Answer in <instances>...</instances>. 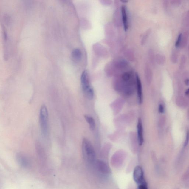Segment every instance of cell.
Returning a JSON list of instances; mask_svg holds the SVG:
<instances>
[{
	"mask_svg": "<svg viewBox=\"0 0 189 189\" xmlns=\"http://www.w3.org/2000/svg\"><path fill=\"white\" fill-rule=\"evenodd\" d=\"M137 130L139 145H142L144 142L143 127H142V119L140 118H139L138 120Z\"/></svg>",
	"mask_w": 189,
	"mask_h": 189,
	"instance_id": "8992f818",
	"label": "cell"
},
{
	"mask_svg": "<svg viewBox=\"0 0 189 189\" xmlns=\"http://www.w3.org/2000/svg\"><path fill=\"white\" fill-rule=\"evenodd\" d=\"M150 60H151V61L152 62V63H154V53L152 52V51H151V52H150Z\"/></svg>",
	"mask_w": 189,
	"mask_h": 189,
	"instance_id": "44dd1931",
	"label": "cell"
},
{
	"mask_svg": "<svg viewBox=\"0 0 189 189\" xmlns=\"http://www.w3.org/2000/svg\"><path fill=\"white\" fill-rule=\"evenodd\" d=\"M82 151L83 157L88 162H94L95 158V153L91 142L86 138H84L82 142Z\"/></svg>",
	"mask_w": 189,
	"mask_h": 189,
	"instance_id": "6da1fadb",
	"label": "cell"
},
{
	"mask_svg": "<svg viewBox=\"0 0 189 189\" xmlns=\"http://www.w3.org/2000/svg\"><path fill=\"white\" fill-rule=\"evenodd\" d=\"M163 7L164 9H165V10H168L169 7V4L168 1H164L163 3Z\"/></svg>",
	"mask_w": 189,
	"mask_h": 189,
	"instance_id": "7402d4cb",
	"label": "cell"
},
{
	"mask_svg": "<svg viewBox=\"0 0 189 189\" xmlns=\"http://www.w3.org/2000/svg\"><path fill=\"white\" fill-rule=\"evenodd\" d=\"M80 81L82 89L85 95L90 99H92L94 95V91L91 86L89 75L87 71L85 70L82 73Z\"/></svg>",
	"mask_w": 189,
	"mask_h": 189,
	"instance_id": "7a4b0ae2",
	"label": "cell"
},
{
	"mask_svg": "<svg viewBox=\"0 0 189 189\" xmlns=\"http://www.w3.org/2000/svg\"><path fill=\"white\" fill-rule=\"evenodd\" d=\"M182 35V34H180L178 36L177 40L176 43V44H175V46L176 48L180 47Z\"/></svg>",
	"mask_w": 189,
	"mask_h": 189,
	"instance_id": "9a60e30c",
	"label": "cell"
},
{
	"mask_svg": "<svg viewBox=\"0 0 189 189\" xmlns=\"http://www.w3.org/2000/svg\"><path fill=\"white\" fill-rule=\"evenodd\" d=\"M186 95H188L189 94V88L185 92Z\"/></svg>",
	"mask_w": 189,
	"mask_h": 189,
	"instance_id": "cb8c5ba5",
	"label": "cell"
},
{
	"mask_svg": "<svg viewBox=\"0 0 189 189\" xmlns=\"http://www.w3.org/2000/svg\"><path fill=\"white\" fill-rule=\"evenodd\" d=\"M170 3L172 5L175 6V7H177L179 6L181 4V1H177V0H174V1H170Z\"/></svg>",
	"mask_w": 189,
	"mask_h": 189,
	"instance_id": "2e32d148",
	"label": "cell"
},
{
	"mask_svg": "<svg viewBox=\"0 0 189 189\" xmlns=\"http://www.w3.org/2000/svg\"><path fill=\"white\" fill-rule=\"evenodd\" d=\"M186 62V58L185 55H182L181 57L180 63H179V69H182L185 67V65Z\"/></svg>",
	"mask_w": 189,
	"mask_h": 189,
	"instance_id": "5bb4252c",
	"label": "cell"
},
{
	"mask_svg": "<svg viewBox=\"0 0 189 189\" xmlns=\"http://www.w3.org/2000/svg\"><path fill=\"white\" fill-rule=\"evenodd\" d=\"M72 58L76 61H80L82 58V53L81 50L78 49H74L72 51Z\"/></svg>",
	"mask_w": 189,
	"mask_h": 189,
	"instance_id": "ba28073f",
	"label": "cell"
},
{
	"mask_svg": "<svg viewBox=\"0 0 189 189\" xmlns=\"http://www.w3.org/2000/svg\"><path fill=\"white\" fill-rule=\"evenodd\" d=\"M145 78L148 83H150L152 78L153 73L151 69L148 66H147L145 68Z\"/></svg>",
	"mask_w": 189,
	"mask_h": 189,
	"instance_id": "8fae6325",
	"label": "cell"
},
{
	"mask_svg": "<svg viewBox=\"0 0 189 189\" xmlns=\"http://www.w3.org/2000/svg\"><path fill=\"white\" fill-rule=\"evenodd\" d=\"M133 178L138 185H139L146 182L144 179V173L141 167L137 166L135 168Z\"/></svg>",
	"mask_w": 189,
	"mask_h": 189,
	"instance_id": "277c9868",
	"label": "cell"
},
{
	"mask_svg": "<svg viewBox=\"0 0 189 189\" xmlns=\"http://www.w3.org/2000/svg\"><path fill=\"white\" fill-rule=\"evenodd\" d=\"M84 117L86 122L89 124L90 128H91V129L94 130L95 129L96 123L94 119L92 117H90V116L88 115H85Z\"/></svg>",
	"mask_w": 189,
	"mask_h": 189,
	"instance_id": "9c48e42d",
	"label": "cell"
},
{
	"mask_svg": "<svg viewBox=\"0 0 189 189\" xmlns=\"http://www.w3.org/2000/svg\"><path fill=\"white\" fill-rule=\"evenodd\" d=\"M185 83L186 85H189V79H187V80H185Z\"/></svg>",
	"mask_w": 189,
	"mask_h": 189,
	"instance_id": "603a6c76",
	"label": "cell"
},
{
	"mask_svg": "<svg viewBox=\"0 0 189 189\" xmlns=\"http://www.w3.org/2000/svg\"><path fill=\"white\" fill-rule=\"evenodd\" d=\"M156 60L158 64L160 65H163L165 63L166 60L165 56L160 54L156 55Z\"/></svg>",
	"mask_w": 189,
	"mask_h": 189,
	"instance_id": "7c38bea8",
	"label": "cell"
},
{
	"mask_svg": "<svg viewBox=\"0 0 189 189\" xmlns=\"http://www.w3.org/2000/svg\"><path fill=\"white\" fill-rule=\"evenodd\" d=\"M189 142V131H188L187 132L186 137L184 143V147H186L188 145Z\"/></svg>",
	"mask_w": 189,
	"mask_h": 189,
	"instance_id": "e0dca14e",
	"label": "cell"
},
{
	"mask_svg": "<svg viewBox=\"0 0 189 189\" xmlns=\"http://www.w3.org/2000/svg\"><path fill=\"white\" fill-rule=\"evenodd\" d=\"M121 14L124 28L125 30L126 31L128 27V19L127 9L126 7L124 5L122 6V7Z\"/></svg>",
	"mask_w": 189,
	"mask_h": 189,
	"instance_id": "52a82bcc",
	"label": "cell"
},
{
	"mask_svg": "<svg viewBox=\"0 0 189 189\" xmlns=\"http://www.w3.org/2000/svg\"><path fill=\"white\" fill-rule=\"evenodd\" d=\"M189 34L188 32H185L183 35H182L180 47L182 48L185 47L187 45V42H188Z\"/></svg>",
	"mask_w": 189,
	"mask_h": 189,
	"instance_id": "30bf717a",
	"label": "cell"
},
{
	"mask_svg": "<svg viewBox=\"0 0 189 189\" xmlns=\"http://www.w3.org/2000/svg\"><path fill=\"white\" fill-rule=\"evenodd\" d=\"M138 189H148L147 183L145 182V183L138 185Z\"/></svg>",
	"mask_w": 189,
	"mask_h": 189,
	"instance_id": "d6986e66",
	"label": "cell"
},
{
	"mask_svg": "<svg viewBox=\"0 0 189 189\" xmlns=\"http://www.w3.org/2000/svg\"><path fill=\"white\" fill-rule=\"evenodd\" d=\"M178 56H179V52L177 49H174L172 52L171 60L172 63H176L177 61L178 58Z\"/></svg>",
	"mask_w": 189,
	"mask_h": 189,
	"instance_id": "4fadbf2b",
	"label": "cell"
},
{
	"mask_svg": "<svg viewBox=\"0 0 189 189\" xmlns=\"http://www.w3.org/2000/svg\"><path fill=\"white\" fill-rule=\"evenodd\" d=\"M159 111L160 114H163L165 112V108H164L163 105L160 104L159 106Z\"/></svg>",
	"mask_w": 189,
	"mask_h": 189,
	"instance_id": "ac0fdd59",
	"label": "cell"
},
{
	"mask_svg": "<svg viewBox=\"0 0 189 189\" xmlns=\"http://www.w3.org/2000/svg\"><path fill=\"white\" fill-rule=\"evenodd\" d=\"M136 83L138 103L139 104H141L143 101L142 86L140 78L137 74H136Z\"/></svg>",
	"mask_w": 189,
	"mask_h": 189,
	"instance_id": "5b68a950",
	"label": "cell"
},
{
	"mask_svg": "<svg viewBox=\"0 0 189 189\" xmlns=\"http://www.w3.org/2000/svg\"><path fill=\"white\" fill-rule=\"evenodd\" d=\"M150 30L148 31V32H147L146 33H145V36L143 37V39H142V42L144 43L146 41L147 38H148V35H150Z\"/></svg>",
	"mask_w": 189,
	"mask_h": 189,
	"instance_id": "ffe728a7",
	"label": "cell"
},
{
	"mask_svg": "<svg viewBox=\"0 0 189 189\" xmlns=\"http://www.w3.org/2000/svg\"><path fill=\"white\" fill-rule=\"evenodd\" d=\"M48 114L47 107L45 105H42L40 111L39 121L41 132L44 136H47L48 132Z\"/></svg>",
	"mask_w": 189,
	"mask_h": 189,
	"instance_id": "3957f363",
	"label": "cell"
},
{
	"mask_svg": "<svg viewBox=\"0 0 189 189\" xmlns=\"http://www.w3.org/2000/svg\"></svg>",
	"mask_w": 189,
	"mask_h": 189,
	"instance_id": "d4e9b609",
	"label": "cell"
}]
</instances>
